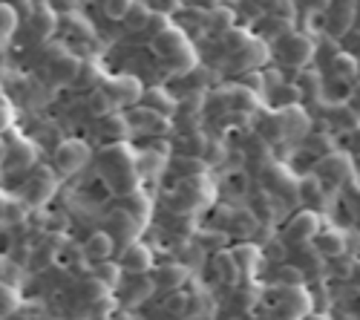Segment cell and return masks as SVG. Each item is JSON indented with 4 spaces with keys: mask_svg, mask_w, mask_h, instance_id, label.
Wrapping results in <instances>:
<instances>
[{
    "mask_svg": "<svg viewBox=\"0 0 360 320\" xmlns=\"http://www.w3.org/2000/svg\"><path fill=\"white\" fill-rule=\"evenodd\" d=\"M153 49H156V55L159 58H165V61H170V64H176L179 70H191L193 67V49H191V44L185 41V35L179 32V29H165V32H159L156 38H153Z\"/></svg>",
    "mask_w": 360,
    "mask_h": 320,
    "instance_id": "cell-1",
    "label": "cell"
},
{
    "mask_svg": "<svg viewBox=\"0 0 360 320\" xmlns=\"http://www.w3.org/2000/svg\"><path fill=\"white\" fill-rule=\"evenodd\" d=\"M86 162H89V148L81 139L61 141L55 148V153H52V165H55V170L61 173V177H72V173H78Z\"/></svg>",
    "mask_w": 360,
    "mask_h": 320,
    "instance_id": "cell-2",
    "label": "cell"
},
{
    "mask_svg": "<svg viewBox=\"0 0 360 320\" xmlns=\"http://www.w3.org/2000/svg\"><path fill=\"white\" fill-rule=\"evenodd\" d=\"M317 52V44L309 38V35H285L280 38V58L283 64H291V67H300L303 70Z\"/></svg>",
    "mask_w": 360,
    "mask_h": 320,
    "instance_id": "cell-3",
    "label": "cell"
},
{
    "mask_svg": "<svg viewBox=\"0 0 360 320\" xmlns=\"http://www.w3.org/2000/svg\"><path fill=\"white\" fill-rule=\"evenodd\" d=\"M101 90L112 98L115 107H127V104H136L144 90H141V84L133 78V75H115V78H107Z\"/></svg>",
    "mask_w": 360,
    "mask_h": 320,
    "instance_id": "cell-4",
    "label": "cell"
},
{
    "mask_svg": "<svg viewBox=\"0 0 360 320\" xmlns=\"http://www.w3.org/2000/svg\"><path fill=\"white\" fill-rule=\"evenodd\" d=\"M58 188V179H55V173L49 167H41L32 179H29L26 191H23V202L26 205H44V202L55 193Z\"/></svg>",
    "mask_w": 360,
    "mask_h": 320,
    "instance_id": "cell-5",
    "label": "cell"
},
{
    "mask_svg": "<svg viewBox=\"0 0 360 320\" xmlns=\"http://www.w3.org/2000/svg\"><path fill=\"white\" fill-rule=\"evenodd\" d=\"M320 234V217L314 211H300L291 217L288 228H285V237L291 243H309Z\"/></svg>",
    "mask_w": 360,
    "mask_h": 320,
    "instance_id": "cell-6",
    "label": "cell"
},
{
    "mask_svg": "<svg viewBox=\"0 0 360 320\" xmlns=\"http://www.w3.org/2000/svg\"><path fill=\"white\" fill-rule=\"evenodd\" d=\"M46 70H49L52 84H72V81L81 75V61H78V58H72L70 52L61 49V52H55V55L49 58Z\"/></svg>",
    "mask_w": 360,
    "mask_h": 320,
    "instance_id": "cell-7",
    "label": "cell"
},
{
    "mask_svg": "<svg viewBox=\"0 0 360 320\" xmlns=\"http://www.w3.org/2000/svg\"><path fill=\"white\" fill-rule=\"evenodd\" d=\"M118 269L122 271H130V274H147L150 269H153V254H150L144 245L133 243L122 251V260H118Z\"/></svg>",
    "mask_w": 360,
    "mask_h": 320,
    "instance_id": "cell-8",
    "label": "cell"
},
{
    "mask_svg": "<svg viewBox=\"0 0 360 320\" xmlns=\"http://www.w3.org/2000/svg\"><path fill=\"white\" fill-rule=\"evenodd\" d=\"M112 251H115V237L110 231H96V234H89V240L84 243V257L93 260V263H110Z\"/></svg>",
    "mask_w": 360,
    "mask_h": 320,
    "instance_id": "cell-9",
    "label": "cell"
},
{
    "mask_svg": "<svg viewBox=\"0 0 360 320\" xmlns=\"http://www.w3.org/2000/svg\"><path fill=\"white\" fill-rule=\"evenodd\" d=\"M153 286L159 288V292H165V295H173V292H179V288L185 286V280H188V271L182 269V266H176V263H167V266H159L156 271H153Z\"/></svg>",
    "mask_w": 360,
    "mask_h": 320,
    "instance_id": "cell-10",
    "label": "cell"
},
{
    "mask_svg": "<svg viewBox=\"0 0 360 320\" xmlns=\"http://www.w3.org/2000/svg\"><path fill=\"white\" fill-rule=\"evenodd\" d=\"M4 165L6 170H26V167H32L35 165V148L29 141L23 139H15L12 148H6L4 153Z\"/></svg>",
    "mask_w": 360,
    "mask_h": 320,
    "instance_id": "cell-11",
    "label": "cell"
},
{
    "mask_svg": "<svg viewBox=\"0 0 360 320\" xmlns=\"http://www.w3.org/2000/svg\"><path fill=\"white\" fill-rule=\"evenodd\" d=\"M110 225H112V231H115V237L122 240L124 245H133V240H136V234H139V219L130 214V208L112 211Z\"/></svg>",
    "mask_w": 360,
    "mask_h": 320,
    "instance_id": "cell-12",
    "label": "cell"
},
{
    "mask_svg": "<svg viewBox=\"0 0 360 320\" xmlns=\"http://www.w3.org/2000/svg\"><path fill=\"white\" fill-rule=\"evenodd\" d=\"M265 55H268V49H265L262 41H248L243 49L231 55V61H233L239 70H257V67H262Z\"/></svg>",
    "mask_w": 360,
    "mask_h": 320,
    "instance_id": "cell-13",
    "label": "cell"
},
{
    "mask_svg": "<svg viewBox=\"0 0 360 320\" xmlns=\"http://www.w3.org/2000/svg\"><path fill=\"white\" fill-rule=\"evenodd\" d=\"M98 133L101 139L112 141V144H122L124 136H130V122L124 119V115H107V119H98Z\"/></svg>",
    "mask_w": 360,
    "mask_h": 320,
    "instance_id": "cell-14",
    "label": "cell"
},
{
    "mask_svg": "<svg viewBox=\"0 0 360 320\" xmlns=\"http://www.w3.org/2000/svg\"><path fill=\"white\" fill-rule=\"evenodd\" d=\"M314 243H317V251H323L326 257H340L343 254V237L338 234V231H323L320 228Z\"/></svg>",
    "mask_w": 360,
    "mask_h": 320,
    "instance_id": "cell-15",
    "label": "cell"
},
{
    "mask_svg": "<svg viewBox=\"0 0 360 320\" xmlns=\"http://www.w3.org/2000/svg\"><path fill=\"white\" fill-rule=\"evenodd\" d=\"M55 26H58V20H55L52 9H49V6H38V9H35V18H32L35 35H38L41 41H46V38L55 32Z\"/></svg>",
    "mask_w": 360,
    "mask_h": 320,
    "instance_id": "cell-16",
    "label": "cell"
},
{
    "mask_svg": "<svg viewBox=\"0 0 360 320\" xmlns=\"http://www.w3.org/2000/svg\"><path fill=\"white\" fill-rule=\"evenodd\" d=\"M86 107H89V113H93L96 119H107V115L115 113V104H112V98L104 90H93V93H89Z\"/></svg>",
    "mask_w": 360,
    "mask_h": 320,
    "instance_id": "cell-17",
    "label": "cell"
},
{
    "mask_svg": "<svg viewBox=\"0 0 360 320\" xmlns=\"http://www.w3.org/2000/svg\"><path fill=\"white\" fill-rule=\"evenodd\" d=\"M332 72H335L338 81H352L360 72V61H357V58H352V55H338L332 61Z\"/></svg>",
    "mask_w": 360,
    "mask_h": 320,
    "instance_id": "cell-18",
    "label": "cell"
},
{
    "mask_svg": "<svg viewBox=\"0 0 360 320\" xmlns=\"http://www.w3.org/2000/svg\"><path fill=\"white\" fill-rule=\"evenodd\" d=\"M217 271H219V277H222L225 283H233V280H236L239 266H236V260H233L231 251H219V254H217Z\"/></svg>",
    "mask_w": 360,
    "mask_h": 320,
    "instance_id": "cell-19",
    "label": "cell"
},
{
    "mask_svg": "<svg viewBox=\"0 0 360 320\" xmlns=\"http://www.w3.org/2000/svg\"><path fill=\"white\" fill-rule=\"evenodd\" d=\"M15 26H18V15L12 6H0V46H4L12 32H15Z\"/></svg>",
    "mask_w": 360,
    "mask_h": 320,
    "instance_id": "cell-20",
    "label": "cell"
},
{
    "mask_svg": "<svg viewBox=\"0 0 360 320\" xmlns=\"http://www.w3.org/2000/svg\"><path fill=\"white\" fill-rule=\"evenodd\" d=\"M176 170H179V177L188 182V179H199V173L205 170V165L199 162V156H185L182 162H176Z\"/></svg>",
    "mask_w": 360,
    "mask_h": 320,
    "instance_id": "cell-21",
    "label": "cell"
},
{
    "mask_svg": "<svg viewBox=\"0 0 360 320\" xmlns=\"http://www.w3.org/2000/svg\"><path fill=\"white\" fill-rule=\"evenodd\" d=\"M18 309V292L12 286L0 283V317H9Z\"/></svg>",
    "mask_w": 360,
    "mask_h": 320,
    "instance_id": "cell-22",
    "label": "cell"
},
{
    "mask_svg": "<svg viewBox=\"0 0 360 320\" xmlns=\"http://www.w3.org/2000/svg\"><path fill=\"white\" fill-rule=\"evenodd\" d=\"M153 18L147 12V6H141V4H133L130 6V12H127V18H124V23L130 26V29H141V26H147V20Z\"/></svg>",
    "mask_w": 360,
    "mask_h": 320,
    "instance_id": "cell-23",
    "label": "cell"
},
{
    "mask_svg": "<svg viewBox=\"0 0 360 320\" xmlns=\"http://www.w3.org/2000/svg\"><path fill=\"white\" fill-rule=\"evenodd\" d=\"M110 312H112V300H110V295L101 297V300H96V303H89V317H93V320H107Z\"/></svg>",
    "mask_w": 360,
    "mask_h": 320,
    "instance_id": "cell-24",
    "label": "cell"
},
{
    "mask_svg": "<svg viewBox=\"0 0 360 320\" xmlns=\"http://www.w3.org/2000/svg\"><path fill=\"white\" fill-rule=\"evenodd\" d=\"M188 303H191V297H188V295L173 292V295H167L165 309H167V312H176V314H188Z\"/></svg>",
    "mask_w": 360,
    "mask_h": 320,
    "instance_id": "cell-25",
    "label": "cell"
},
{
    "mask_svg": "<svg viewBox=\"0 0 360 320\" xmlns=\"http://www.w3.org/2000/svg\"><path fill=\"white\" fill-rule=\"evenodd\" d=\"M147 101H150V107H153V113H159V115H167V110L173 107V101H170V98H167L162 90H156V93L150 96Z\"/></svg>",
    "mask_w": 360,
    "mask_h": 320,
    "instance_id": "cell-26",
    "label": "cell"
},
{
    "mask_svg": "<svg viewBox=\"0 0 360 320\" xmlns=\"http://www.w3.org/2000/svg\"><path fill=\"white\" fill-rule=\"evenodd\" d=\"M231 104H233V110H251L254 107V98L245 93V90H239V87H233V90H231Z\"/></svg>",
    "mask_w": 360,
    "mask_h": 320,
    "instance_id": "cell-27",
    "label": "cell"
},
{
    "mask_svg": "<svg viewBox=\"0 0 360 320\" xmlns=\"http://www.w3.org/2000/svg\"><path fill=\"white\" fill-rule=\"evenodd\" d=\"M130 6H133V4H107V6H104V12H107V15H112L115 20H124V18H127V12H130Z\"/></svg>",
    "mask_w": 360,
    "mask_h": 320,
    "instance_id": "cell-28",
    "label": "cell"
},
{
    "mask_svg": "<svg viewBox=\"0 0 360 320\" xmlns=\"http://www.w3.org/2000/svg\"><path fill=\"white\" fill-rule=\"evenodd\" d=\"M20 205H23V202H12V199H9V202H6V217H4V219H6V222H12V219H23L26 211H23Z\"/></svg>",
    "mask_w": 360,
    "mask_h": 320,
    "instance_id": "cell-29",
    "label": "cell"
},
{
    "mask_svg": "<svg viewBox=\"0 0 360 320\" xmlns=\"http://www.w3.org/2000/svg\"><path fill=\"white\" fill-rule=\"evenodd\" d=\"M12 122H15V113L4 104V107H0V133H4V130H9L12 127Z\"/></svg>",
    "mask_w": 360,
    "mask_h": 320,
    "instance_id": "cell-30",
    "label": "cell"
},
{
    "mask_svg": "<svg viewBox=\"0 0 360 320\" xmlns=\"http://www.w3.org/2000/svg\"><path fill=\"white\" fill-rule=\"evenodd\" d=\"M349 101H352V110L360 115V84L352 87V93H349Z\"/></svg>",
    "mask_w": 360,
    "mask_h": 320,
    "instance_id": "cell-31",
    "label": "cell"
},
{
    "mask_svg": "<svg viewBox=\"0 0 360 320\" xmlns=\"http://www.w3.org/2000/svg\"><path fill=\"white\" fill-rule=\"evenodd\" d=\"M6 202H9V199L0 193V222H4V217H6Z\"/></svg>",
    "mask_w": 360,
    "mask_h": 320,
    "instance_id": "cell-32",
    "label": "cell"
},
{
    "mask_svg": "<svg viewBox=\"0 0 360 320\" xmlns=\"http://www.w3.org/2000/svg\"><path fill=\"white\" fill-rule=\"evenodd\" d=\"M306 320H326V317H323V314H309Z\"/></svg>",
    "mask_w": 360,
    "mask_h": 320,
    "instance_id": "cell-33",
    "label": "cell"
}]
</instances>
